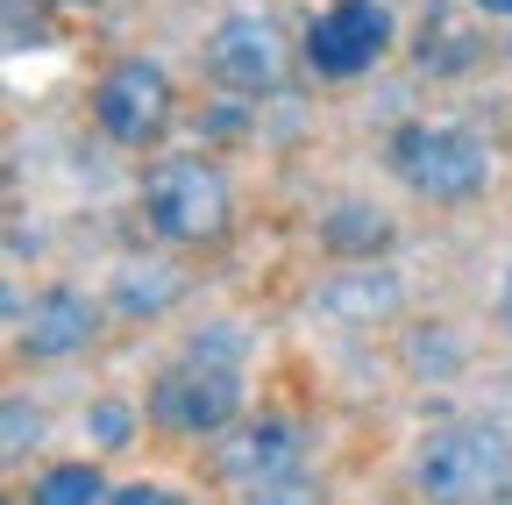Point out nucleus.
Instances as JSON below:
<instances>
[{
  "instance_id": "f257e3e1",
  "label": "nucleus",
  "mask_w": 512,
  "mask_h": 505,
  "mask_svg": "<svg viewBox=\"0 0 512 505\" xmlns=\"http://www.w3.org/2000/svg\"><path fill=\"white\" fill-rule=\"evenodd\" d=\"M413 491L427 505H498L512 491V434L491 420H448L413 449Z\"/></svg>"
},
{
  "instance_id": "f03ea898",
  "label": "nucleus",
  "mask_w": 512,
  "mask_h": 505,
  "mask_svg": "<svg viewBox=\"0 0 512 505\" xmlns=\"http://www.w3.org/2000/svg\"><path fill=\"white\" fill-rule=\"evenodd\" d=\"M143 214H150V228H157L164 242L207 249V242H221L228 221H235V185H228V171L207 164V157H164V164H150V178H143Z\"/></svg>"
},
{
  "instance_id": "7ed1b4c3",
  "label": "nucleus",
  "mask_w": 512,
  "mask_h": 505,
  "mask_svg": "<svg viewBox=\"0 0 512 505\" xmlns=\"http://www.w3.org/2000/svg\"><path fill=\"white\" fill-rule=\"evenodd\" d=\"M392 164L399 178L413 185L420 200L434 207H463L484 193V178H491V157L470 129H448V121H420V129H399L392 136Z\"/></svg>"
},
{
  "instance_id": "20e7f679",
  "label": "nucleus",
  "mask_w": 512,
  "mask_h": 505,
  "mask_svg": "<svg viewBox=\"0 0 512 505\" xmlns=\"http://www.w3.org/2000/svg\"><path fill=\"white\" fill-rule=\"evenodd\" d=\"M242 413V377L221 356H185L171 370H157L150 385V420L164 434H228Z\"/></svg>"
},
{
  "instance_id": "39448f33",
  "label": "nucleus",
  "mask_w": 512,
  "mask_h": 505,
  "mask_svg": "<svg viewBox=\"0 0 512 505\" xmlns=\"http://www.w3.org/2000/svg\"><path fill=\"white\" fill-rule=\"evenodd\" d=\"M93 121H100L107 143L150 150L164 136V121H171V79H164V65H150V57H121V65H107L100 86H93Z\"/></svg>"
},
{
  "instance_id": "423d86ee",
  "label": "nucleus",
  "mask_w": 512,
  "mask_h": 505,
  "mask_svg": "<svg viewBox=\"0 0 512 505\" xmlns=\"http://www.w3.org/2000/svg\"><path fill=\"white\" fill-rule=\"evenodd\" d=\"M214 463H221V477H228L235 491H264V484L306 470V434H299V420H285V413H256V420H235V427L221 434Z\"/></svg>"
},
{
  "instance_id": "0eeeda50",
  "label": "nucleus",
  "mask_w": 512,
  "mask_h": 505,
  "mask_svg": "<svg viewBox=\"0 0 512 505\" xmlns=\"http://www.w3.org/2000/svg\"><path fill=\"white\" fill-rule=\"evenodd\" d=\"M207 72L214 86H228L235 100H264L285 86V43L271 22H256V15H228L214 36H207Z\"/></svg>"
},
{
  "instance_id": "6e6552de",
  "label": "nucleus",
  "mask_w": 512,
  "mask_h": 505,
  "mask_svg": "<svg viewBox=\"0 0 512 505\" xmlns=\"http://www.w3.org/2000/svg\"><path fill=\"white\" fill-rule=\"evenodd\" d=\"M384 50H392V15H384V0H335V8L306 29V57H313V72H328V79L370 72Z\"/></svg>"
},
{
  "instance_id": "1a4fd4ad",
  "label": "nucleus",
  "mask_w": 512,
  "mask_h": 505,
  "mask_svg": "<svg viewBox=\"0 0 512 505\" xmlns=\"http://www.w3.org/2000/svg\"><path fill=\"white\" fill-rule=\"evenodd\" d=\"M100 328V306L79 292V285H50L36 292V306L22 313V349L29 356H79Z\"/></svg>"
},
{
  "instance_id": "9d476101",
  "label": "nucleus",
  "mask_w": 512,
  "mask_h": 505,
  "mask_svg": "<svg viewBox=\"0 0 512 505\" xmlns=\"http://www.w3.org/2000/svg\"><path fill=\"white\" fill-rule=\"evenodd\" d=\"M320 242H328V257L363 264V257H377V249L392 242V221H384L370 200H335L328 214H320Z\"/></svg>"
},
{
  "instance_id": "9b49d317",
  "label": "nucleus",
  "mask_w": 512,
  "mask_h": 505,
  "mask_svg": "<svg viewBox=\"0 0 512 505\" xmlns=\"http://www.w3.org/2000/svg\"><path fill=\"white\" fill-rule=\"evenodd\" d=\"M392 306H399V278L392 271H356V278L320 285V313H335V321H384Z\"/></svg>"
},
{
  "instance_id": "f8f14e48",
  "label": "nucleus",
  "mask_w": 512,
  "mask_h": 505,
  "mask_svg": "<svg viewBox=\"0 0 512 505\" xmlns=\"http://www.w3.org/2000/svg\"><path fill=\"white\" fill-rule=\"evenodd\" d=\"M29 505H114V484L93 463H50L29 484Z\"/></svg>"
},
{
  "instance_id": "ddd939ff",
  "label": "nucleus",
  "mask_w": 512,
  "mask_h": 505,
  "mask_svg": "<svg viewBox=\"0 0 512 505\" xmlns=\"http://www.w3.org/2000/svg\"><path fill=\"white\" fill-rule=\"evenodd\" d=\"M470 57H477V36L463 29L456 8H427L420 15V65L427 72H456V65H470Z\"/></svg>"
},
{
  "instance_id": "4468645a",
  "label": "nucleus",
  "mask_w": 512,
  "mask_h": 505,
  "mask_svg": "<svg viewBox=\"0 0 512 505\" xmlns=\"http://www.w3.org/2000/svg\"><path fill=\"white\" fill-rule=\"evenodd\" d=\"M86 434L100 441V449H128V441H136V406H121V399L86 406Z\"/></svg>"
},
{
  "instance_id": "2eb2a0df",
  "label": "nucleus",
  "mask_w": 512,
  "mask_h": 505,
  "mask_svg": "<svg viewBox=\"0 0 512 505\" xmlns=\"http://www.w3.org/2000/svg\"><path fill=\"white\" fill-rule=\"evenodd\" d=\"M114 299H121L128 313H143V306H164V299H178V278H143V271H128Z\"/></svg>"
},
{
  "instance_id": "dca6fc26",
  "label": "nucleus",
  "mask_w": 512,
  "mask_h": 505,
  "mask_svg": "<svg viewBox=\"0 0 512 505\" xmlns=\"http://www.w3.org/2000/svg\"><path fill=\"white\" fill-rule=\"evenodd\" d=\"M29 434H43V413H36L29 399H8V434H0V449L22 456V449H29Z\"/></svg>"
},
{
  "instance_id": "f3484780",
  "label": "nucleus",
  "mask_w": 512,
  "mask_h": 505,
  "mask_svg": "<svg viewBox=\"0 0 512 505\" xmlns=\"http://www.w3.org/2000/svg\"><path fill=\"white\" fill-rule=\"evenodd\" d=\"M249 505H313V484H306V470L299 477H278V484H264V491H242Z\"/></svg>"
},
{
  "instance_id": "a211bd4d",
  "label": "nucleus",
  "mask_w": 512,
  "mask_h": 505,
  "mask_svg": "<svg viewBox=\"0 0 512 505\" xmlns=\"http://www.w3.org/2000/svg\"><path fill=\"white\" fill-rule=\"evenodd\" d=\"M114 505H185V498H178V491H164V484H150V477H143V484H114Z\"/></svg>"
},
{
  "instance_id": "6ab92c4d",
  "label": "nucleus",
  "mask_w": 512,
  "mask_h": 505,
  "mask_svg": "<svg viewBox=\"0 0 512 505\" xmlns=\"http://www.w3.org/2000/svg\"><path fill=\"white\" fill-rule=\"evenodd\" d=\"M498 321H505V335H512V271H505V292H498Z\"/></svg>"
},
{
  "instance_id": "aec40b11",
  "label": "nucleus",
  "mask_w": 512,
  "mask_h": 505,
  "mask_svg": "<svg viewBox=\"0 0 512 505\" xmlns=\"http://www.w3.org/2000/svg\"><path fill=\"white\" fill-rule=\"evenodd\" d=\"M477 8H491V15H512V0H477Z\"/></svg>"
},
{
  "instance_id": "412c9836",
  "label": "nucleus",
  "mask_w": 512,
  "mask_h": 505,
  "mask_svg": "<svg viewBox=\"0 0 512 505\" xmlns=\"http://www.w3.org/2000/svg\"><path fill=\"white\" fill-rule=\"evenodd\" d=\"M64 8H79V0H64Z\"/></svg>"
}]
</instances>
